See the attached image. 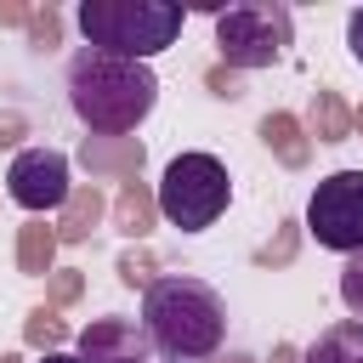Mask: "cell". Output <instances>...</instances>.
<instances>
[{
  "label": "cell",
  "mask_w": 363,
  "mask_h": 363,
  "mask_svg": "<svg viewBox=\"0 0 363 363\" xmlns=\"http://www.w3.org/2000/svg\"><path fill=\"white\" fill-rule=\"evenodd\" d=\"M68 102L91 136H125L153 113L159 79L147 62H125V57H108L96 45H79L68 57Z\"/></svg>",
  "instance_id": "obj_1"
},
{
  "label": "cell",
  "mask_w": 363,
  "mask_h": 363,
  "mask_svg": "<svg viewBox=\"0 0 363 363\" xmlns=\"http://www.w3.org/2000/svg\"><path fill=\"white\" fill-rule=\"evenodd\" d=\"M142 329H147L153 352H164L170 363H199L221 346L227 306L204 278L170 272V278H153L142 289Z\"/></svg>",
  "instance_id": "obj_2"
},
{
  "label": "cell",
  "mask_w": 363,
  "mask_h": 363,
  "mask_svg": "<svg viewBox=\"0 0 363 363\" xmlns=\"http://www.w3.org/2000/svg\"><path fill=\"white\" fill-rule=\"evenodd\" d=\"M182 17L187 11L176 0H85L79 6L85 40L108 57H125V62H147L164 45H176Z\"/></svg>",
  "instance_id": "obj_3"
},
{
  "label": "cell",
  "mask_w": 363,
  "mask_h": 363,
  "mask_svg": "<svg viewBox=\"0 0 363 363\" xmlns=\"http://www.w3.org/2000/svg\"><path fill=\"white\" fill-rule=\"evenodd\" d=\"M233 199V182H227V164L216 153H176L164 164V182H159V216L182 233H204Z\"/></svg>",
  "instance_id": "obj_4"
},
{
  "label": "cell",
  "mask_w": 363,
  "mask_h": 363,
  "mask_svg": "<svg viewBox=\"0 0 363 363\" xmlns=\"http://www.w3.org/2000/svg\"><path fill=\"white\" fill-rule=\"evenodd\" d=\"M289 34H295V17L278 0H238V6L216 11V45H221L227 68H267V62H278Z\"/></svg>",
  "instance_id": "obj_5"
},
{
  "label": "cell",
  "mask_w": 363,
  "mask_h": 363,
  "mask_svg": "<svg viewBox=\"0 0 363 363\" xmlns=\"http://www.w3.org/2000/svg\"><path fill=\"white\" fill-rule=\"evenodd\" d=\"M306 233L323 250L363 255V170H335L306 199Z\"/></svg>",
  "instance_id": "obj_6"
},
{
  "label": "cell",
  "mask_w": 363,
  "mask_h": 363,
  "mask_svg": "<svg viewBox=\"0 0 363 363\" xmlns=\"http://www.w3.org/2000/svg\"><path fill=\"white\" fill-rule=\"evenodd\" d=\"M6 193H11V204H23V210H34V216H45V210H62L68 204V159L57 153V147H23L17 159H11V170H6Z\"/></svg>",
  "instance_id": "obj_7"
},
{
  "label": "cell",
  "mask_w": 363,
  "mask_h": 363,
  "mask_svg": "<svg viewBox=\"0 0 363 363\" xmlns=\"http://www.w3.org/2000/svg\"><path fill=\"white\" fill-rule=\"evenodd\" d=\"M153 340L147 329H136L130 318H91L79 329V363H147Z\"/></svg>",
  "instance_id": "obj_8"
},
{
  "label": "cell",
  "mask_w": 363,
  "mask_h": 363,
  "mask_svg": "<svg viewBox=\"0 0 363 363\" xmlns=\"http://www.w3.org/2000/svg\"><path fill=\"white\" fill-rule=\"evenodd\" d=\"M79 159H85L91 182H136V170H142L147 153H142L136 136H85Z\"/></svg>",
  "instance_id": "obj_9"
},
{
  "label": "cell",
  "mask_w": 363,
  "mask_h": 363,
  "mask_svg": "<svg viewBox=\"0 0 363 363\" xmlns=\"http://www.w3.org/2000/svg\"><path fill=\"white\" fill-rule=\"evenodd\" d=\"M96 221H102V187L85 182V187L68 193V204H62V216H57V244H79V238H91Z\"/></svg>",
  "instance_id": "obj_10"
},
{
  "label": "cell",
  "mask_w": 363,
  "mask_h": 363,
  "mask_svg": "<svg viewBox=\"0 0 363 363\" xmlns=\"http://www.w3.org/2000/svg\"><path fill=\"white\" fill-rule=\"evenodd\" d=\"M301 363H363V323H357V318L329 323V329L306 346V357H301Z\"/></svg>",
  "instance_id": "obj_11"
},
{
  "label": "cell",
  "mask_w": 363,
  "mask_h": 363,
  "mask_svg": "<svg viewBox=\"0 0 363 363\" xmlns=\"http://www.w3.org/2000/svg\"><path fill=\"white\" fill-rule=\"evenodd\" d=\"M153 216H159V193H147L142 182H125L119 199H113V227L125 238H147L153 233Z\"/></svg>",
  "instance_id": "obj_12"
},
{
  "label": "cell",
  "mask_w": 363,
  "mask_h": 363,
  "mask_svg": "<svg viewBox=\"0 0 363 363\" xmlns=\"http://www.w3.org/2000/svg\"><path fill=\"white\" fill-rule=\"evenodd\" d=\"M261 142L278 153V164H289V170H301L306 159H312V142L301 136V119L295 113H267L261 119Z\"/></svg>",
  "instance_id": "obj_13"
},
{
  "label": "cell",
  "mask_w": 363,
  "mask_h": 363,
  "mask_svg": "<svg viewBox=\"0 0 363 363\" xmlns=\"http://www.w3.org/2000/svg\"><path fill=\"white\" fill-rule=\"evenodd\" d=\"M306 130H312L318 142H346V136H352V108L340 102V91H318V96H312Z\"/></svg>",
  "instance_id": "obj_14"
},
{
  "label": "cell",
  "mask_w": 363,
  "mask_h": 363,
  "mask_svg": "<svg viewBox=\"0 0 363 363\" xmlns=\"http://www.w3.org/2000/svg\"><path fill=\"white\" fill-rule=\"evenodd\" d=\"M51 255H57V227L28 221V227L17 233V267H23L28 278H45V272H51Z\"/></svg>",
  "instance_id": "obj_15"
},
{
  "label": "cell",
  "mask_w": 363,
  "mask_h": 363,
  "mask_svg": "<svg viewBox=\"0 0 363 363\" xmlns=\"http://www.w3.org/2000/svg\"><path fill=\"white\" fill-rule=\"evenodd\" d=\"M23 340H28V346H40V352H57V346L68 340V323H62L51 306H34V312H28V323H23Z\"/></svg>",
  "instance_id": "obj_16"
},
{
  "label": "cell",
  "mask_w": 363,
  "mask_h": 363,
  "mask_svg": "<svg viewBox=\"0 0 363 363\" xmlns=\"http://www.w3.org/2000/svg\"><path fill=\"white\" fill-rule=\"evenodd\" d=\"M28 40H34L40 51H51V45L62 40V11H57V6H34V11H28Z\"/></svg>",
  "instance_id": "obj_17"
},
{
  "label": "cell",
  "mask_w": 363,
  "mask_h": 363,
  "mask_svg": "<svg viewBox=\"0 0 363 363\" xmlns=\"http://www.w3.org/2000/svg\"><path fill=\"white\" fill-rule=\"evenodd\" d=\"M340 301H346V312L363 323V255H352V261L340 267Z\"/></svg>",
  "instance_id": "obj_18"
},
{
  "label": "cell",
  "mask_w": 363,
  "mask_h": 363,
  "mask_svg": "<svg viewBox=\"0 0 363 363\" xmlns=\"http://www.w3.org/2000/svg\"><path fill=\"white\" fill-rule=\"evenodd\" d=\"M119 278H125L130 289H136V284L147 289V284H153V255H147V250H125V255H119Z\"/></svg>",
  "instance_id": "obj_19"
},
{
  "label": "cell",
  "mask_w": 363,
  "mask_h": 363,
  "mask_svg": "<svg viewBox=\"0 0 363 363\" xmlns=\"http://www.w3.org/2000/svg\"><path fill=\"white\" fill-rule=\"evenodd\" d=\"M204 79H210V91H216V96H227V102H233V96H244V85H238V68H227V62H216Z\"/></svg>",
  "instance_id": "obj_20"
},
{
  "label": "cell",
  "mask_w": 363,
  "mask_h": 363,
  "mask_svg": "<svg viewBox=\"0 0 363 363\" xmlns=\"http://www.w3.org/2000/svg\"><path fill=\"white\" fill-rule=\"evenodd\" d=\"M79 289H85V284H79V272H57V278H51V301H57V306L79 301Z\"/></svg>",
  "instance_id": "obj_21"
},
{
  "label": "cell",
  "mask_w": 363,
  "mask_h": 363,
  "mask_svg": "<svg viewBox=\"0 0 363 363\" xmlns=\"http://www.w3.org/2000/svg\"><path fill=\"white\" fill-rule=\"evenodd\" d=\"M289 255H295V233H284L278 244H267V250H261L255 261H261V267H272V261H289Z\"/></svg>",
  "instance_id": "obj_22"
},
{
  "label": "cell",
  "mask_w": 363,
  "mask_h": 363,
  "mask_svg": "<svg viewBox=\"0 0 363 363\" xmlns=\"http://www.w3.org/2000/svg\"><path fill=\"white\" fill-rule=\"evenodd\" d=\"M346 45H352V57L363 62V6H357V11L346 17Z\"/></svg>",
  "instance_id": "obj_23"
},
{
  "label": "cell",
  "mask_w": 363,
  "mask_h": 363,
  "mask_svg": "<svg viewBox=\"0 0 363 363\" xmlns=\"http://www.w3.org/2000/svg\"><path fill=\"white\" fill-rule=\"evenodd\" d=\"M28 11H34V6H11V0H0V23H23V28H28Z\"/></svg>",
  "instance_id": "obj_24"
},
{
  "label": "cell",
  "mask_w": 363,
  "mask_h": 363,
  "mask_svg": "<svg viewBox=\"0 0 363 363\" xmlns=\"http://www.w3.org/2000/svg\"><path fill=\"white\" fill-rule=\"evenodd\" d=\"M17 130H23V119H17V113H6V119H0V147H11V142H17Z\"/></svg>",
  "instance_id": "obj_25"
},
{
  "label": "cell",
  "mask_w": 363,
  "mask_h": 363,
  "mask_svg": "<svg viewBox=\"0 0 363 363\" xmlns=\"http://www.w3.org/2000/svg\"><path fill=\"white\" fill-rule=\"evenodd\" d=\"M272 363H301V352H295V346H278V352H272Z\"/></svg>",
  "instance_id": "obj_26"
},
{
  "label": "cell",
  "mask_w": 363,
  "mask_h": 363,
  "mask_svg": "<svg viewBox=\"0 0 363 363\" xmlns=\"http://www.w3.org/2000/svg\"><path fill=\"white\" fill-rule=\"evenodd\" d=\"M40 363H79V357H62V352H45Z\"/></svg>",
  "instance_id": "obj_27"
},
{
  "label": "cell",
  "mask_w": 363,
  "mask_h": 363,
  "mask_svg": "<svg viewBox=\"0 0 363 363\" xmlns=\"http://www.w3.org/2000/svg\"><path fill=\"white\" fill-rule=\"evenodd\" d=\"M352 130H363V108H352Z\"/></svg>",
  "instance_id": "obj_28"
},
{
  "label": "cell",
  "mask_w": 363,
  "mask_h": 363,
  "mask_svg": "<svg viewBox=\"0 0 363 363\" xmlns=\"http://www.w3.org/2000/svg\"><path fill=\"white\" fill-rule=\"evenodd\" d=\"M0 363H23V357H17V352H0Z\"/></svg>",
  "instance_id": "obj_29"
},
{
  "label": "cell",
  "mask_w": 363,
  "mask_h": 363,
  "mask_svg": "<svg viewBox=\"0 0 363 363\" xmlns=\"http://www.w3.org/2000/svg\"><path fill=\"white\" fill-rule=\"evenodd\" d=\"M227 363H250V357H227Z\"/></svg>",
  "instance_id": "obj_30"
}]
</instances>
